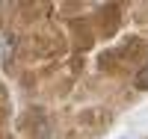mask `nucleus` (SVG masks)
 Returning <instances> with one entry per match:
<instances>
[{
	"label": "nucleus",
	"mask_w": 148,
	"mask_h": 139,
	"mask_svg": "<svg viewBox=\"0 0 148 139\" xmlns=\"http://www.w3.org/2000/svg\"><path fill=\"white\" fill-rule=\"evenodd\" d=\"M136 89H145V92H148V62L136 71Z\"/></svg>",
	"instance_id": "nucleus-1"
}]
</instances>
